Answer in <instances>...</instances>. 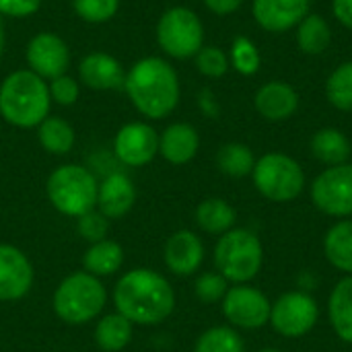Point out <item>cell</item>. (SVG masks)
<instances>
[{
  "mask_svg": "<svg viewBox=\"0 0 352 352\" xmlns=\"http://www.w3.org/2000/svg\"><path fill=\"white\" fill-rule=\"evenodd\" d=\"M35 283V270L23 250L0 243V301H21Z\"/></svg>",
  "mask_w": 352,
  "mask_h": 352,
  "instance_id": "14",
  "label": "cell"
},
{
  "mask_svg": "<svg viewBox=\"0 0 352 352\" xmlns=\"http://www.w3.org/2000/svg\"><path fill=\"white\" fill-rule=\"evenodd\" d=\"M332 12L344 27L352 29V0H332Z\"/></svg>",
  "mask_w": 352,
  "mask_h": 352,
  "instance_id": "40",
  "label": "cell"
},
{
  "mask_svg": "<svg viewBox=\"0 0 352 352\" xmlns=\"http://www.w3.org/2000/svg\"><path fill=\"white\" fill-rule=\"evenodd\" d=\"M157 43L167 56L177 60L196 56L204 45V27L200 16L186 6L165 10L157 23Z\"/></svg>",
  "mask_w": 352,
  "mask_h": 352,
  "instance_id": "8",
  "label": "cell"
},
{
  "mask_svg": "<svg viewBox=\"0 0 352 352\" xmlns=\"http://www.w3.org/2000/svg\"><path fill=\"white\" fill-rule=\"evenodd\" d=\"M2 50H4V21L0 14V56H2Z\"/></svg>",
  "mask_w": 352,
  "mask_h": 352,
  "instance_id": "41",
  "label": "cell"
},
{
  "mask_svg": "<svg viewBox=\"0 0 352 352\" xmlns=\"http://www.w3.org/2000/svg\"><path fill=\"white\" fill-rule=\"evenodd\" d=\"M256 190L272 202H291L305 188L303 167L285 153H266L252 171Z\"/></svg>",
  "mask_w": 352,
  "mask_h": 352,
  "instance_id": "7",
  "label": "cell"
},
{
  "mask_svg": "<svg viewBox=\"0 0 352 352\" xmlns=\"http://www.w3.org/2000/svg\"><path fill=\"white\" fill-rule=\"evenodd\" d=\"M196 58V68L200 74L208 78H219L229 70V58L227 54L217 47V45H202V50L194 56Z\"/></svg>",
  "mask_w": 352,
  "mask_h": 352,
  "instance_id": "35",
  "label": "cell"
},
{
  "mask_svg": "<svg viewBox=\"0 0 352 352\" xmlns=\"http://www.w3.org/2000/svg\"><path fill=\"white\" fill-rule=\"evenodd\" d=\"M200 148L198 130L192 124L175 122L159 134V155L171 165L190 163Z\"/></svg>",
  "mask_w": 352,
  "mask_h": 352,
  "instance_id": "20",
  "label": "cell"
},
{
  "mask_svg": "<svg viewBox=\"0 0 352 352\" xmlns=\"http://www.w3.org/2000/svg\"><path fill=\"white\" fill-rule=\"evenodd\" d=\"M50 85L31 70L10 72L0 85V116L16 128H37L50 116Z\"/></svg>",
  "mask_w": 352,
  "mask_h": 352,
  "instance_id": "3",
  "label": "cell"
},
{
  "mask_svg": "<svg viewBox=\"0 0 352 352\" xmlns=\"http://www.w3.org/2000/svg\"><path fill=\"white\" fill-rule=\"evenodd\" d=\"M78 76L85 87L95 91L124 89L126 82V72L122 64L105 52L87 54L78 64Z\"/></svg>",
  "mask_w": 352,
  "mask_h": 352,
  "instance_id": "17",
  "label": "cell"
},
{
  "mask_svg": "<svg viewBox=\"0 0 352 352\" xmlns=\"http://www.w3.org/2000/svg\"><path fill=\"white\" fill-rule=\"evenodd\" d=\"M196 225L208 235H223L235 227L237 212L223 198H206L196 208Z\"/></svg>",
  "mask_w": 352,
  "mask_h": 352,
  "instance_id": "24",
  "label": "cell"
},
{
  "mask_svg": "<svg viewBox=\"0 0 352 352\" xmlns=\"http://www.w3.org/2000/svg\"><path fill=\"white\" fill-rule=\"evenodd\" d=\"M25 58H27L29 70L41 76L43 80H54L66 74L70 66L68 43L60 35L50 33V31H41L29 39Z\"/></svg>",
  "mask_w": 352,
  "mask_h": 352,
  "instance_id": "12",
  "label": "cell"
},
{
  "mask_svg": "<svg viewBox=\"0 0 352 352\" xmlns=\"http://www.w3.org/2000/svg\"><path fill=\"white\" fill-rule=\"evenodd\" d=\"M231 64L243 76H252V74H256L260 70V52H258L256 43L250 37L239 35V37L233 39Z\"/></svg>",
  "mask_w": 352,
  "mask_h": 352,
  "instance_id": "32",
  "label": "cell"
},
{
  "mask_svg": "<svg viewBox=\"0 0 352 352\" xmlns=\"http://www.w3.org/2000/svg\"><path fill=\"white\" fill-rule=\"evenodd\" d=\"M258 352H283V351H278V349H262V351H258Z\"/></svg>",
  "mask_w": 352,
  "mask_h": 352,
  "instance_id": "42",
  "label": "cell"
},
{
  "mask_svg": "<svg viewBox=\"0 0 352 352\" xmlns=\"http://www.w3.org/2000/svg\"><path fill=\"white\" fill-rule=\"evenodd\" d=\"M227 291H229V283L219 272H202L194 283V295L204 305H212V303L223 301Z\"/></svg>",
  "mask_w": 352,
  "mask_h": 352,
  "instance_id": "33",
  "label": "cell"
},
{
  "mask_svg": "<svg viewBox=\"0 0 352 352\" xmlns=\"http://www.w3.org/2000/svg\"><path fill=\"white\" fill-rule=\"evenodd\" d=\"M320 318L318 301L307 291H289L272 303L270 324L285 338H301L309 334Z\"/></svg>",
  "mask_w": 352,
  "mask_h": 352,
  "instance_id": "9",
  "label": "cell"
},
{
  "mask_svg": "<svg viewBox=\"0 0 352 352\" xmlns=\"http://www.w3.org/2000/svg\"><path fill=\"white\" fill-rule=\"evenodd\" d=\"M241 2L243 0H204L206 8L219 16H227V14L235 12L241 6Z\"/></svg>",
  "mask_w": 352,
  "mask_h": 352,
  "instance_id": "39",
  "label": "cell"
},
{
  "mask_svg": "<svg viewBox=\"0 0 352 352\" xmlns=\"http://www.w3.org/2000/svg\"><path fill=\"white\" fill-rule=\"evenodd\" d=\"M124 264V248L113 239H103L97 243H91L87 252L82 254V268L85 272L105 278L116 274Z\"/></svg>",
  "mask_w": 352,
  "mask_h": 352,
  "instance_id": "22",
  "label": "cell"
},
{
  "mask_svg": "<svg viewBox=\"0 0 352 352\" xmlns=\"http://www.w3.org/2000/svg\"><path fill=\"white\" fill-rule=\"evenodd\" d=\"M113 151L124 165L144 167L159 155V134L144 122H128L118 130Z\"/></svg>",
  "mask_w": 352,
  "mask_h": 352,
  "instance_id": "13",
  "label": "cell"
},
{
  "mask_svg": "<svg viewBox=\"0 0 352 352\" xmlns=\"http://www.w3.org/2000/svg\"><path fill=\"white\" fill-rule=\"evenodd\" d=\"M270 299L260 289L250 285L229 287L223 299V316L231 326L241 330H258L270 324Z\"/></svg>",
  "mask_w": 352,
  "mask_h": 352,
  "instance_id": "11",
  "label": "cell"
},
{
  "mask_svg": "<svg viewBox=\"0 0 352 352\" xmlns=\"http://www.w3.org/2000/svg\"><path fill=\"white\" fill-rule=\"evenodd\" d=\"M328 318L336 336L352 344V276L336 283L328 299Z\"/></svg>",
  "mask_w": 352,
  "mask_h": 352,
  "instance_id": "21",
  "label": "cell"
},
{
  "mask_svg": "<svg viewBox=\"0 0 352 352\" xmlns=\"http://www.w3.org/2000/svg\"><path fill=\"white\" fill-rule=\"evenodd\" d=\"M217 167L229 177H248L256 167V157L248 144L227 142L217 153Z\"/></svg>",
  "mask_w": 352,
  "mask_h": 352,
  "instance_id": "29",
  "label": "cell"
},
{
  "mask_svg": "<svg viewBox=\"0 0 352 352\" xmlns=\"http://www.w3.org/2000/svg\"><path fill=\"white\" fill-rule=\"evenodd\" d=\"M194 352H245V344L231 326H214L198 336Z\"/></svg>",
  "mask_w": 352,
  "mask_h": 352,
  "instance_id": "30",
  "label": "cell"
},
{
  "mask_svg": "<svg viewBox=\"0 0 352 352\" xmlns=\"http://www.w3.org/2000/svg\"><path fill=\"white\" fill-rule=\"evenodd\" d=\"M76 233L85 241H89V245L103 241V239H107V233H109V219L105 214H101L97 208L89 210L76 219Z\"/></svg>",
  "mask_w": 352,
  "mask_h": 352,
  "instance_id": "36",
  "label": "cell"
},
{
  "mask_svg": "<svg viewBox=\"0 0 352 352\" xmlns=\"http://www.w3.org/2000/svg\"><path fill=\"white\" fill-rule=\"evenodd\" d=\"M37 138H39L41 148L47 151L50 155H66L72 151L76 134L66 120L47 116L37 126Z\"/></svg>",
  "mask_w": 352,
  "mask_h": 352,
  "instance_id": "27",
  "label": "cell"
},
{
  "mask_svg": "<svg viewBox=\"0 0 352 352\" xmlns=\"http://www.w3.org/2000/svg\"><path fill=\"white\" fill-rule=\"evenodd\" d=\"M254 105L264 120L283 122V120H289L297 111L299 95L289 82L270 80L258 89L254 97Z\"/></svg>",
  "mask_w": 352,
  "mask_h": 352,
  "instance_id": "19",
  "label": "cell"
},
{
  "mask_svg": "<svg viewBox=\"0 0 352 352\" xmlns=\"http://www.w3.org/2000/svg\"><path fill=\"white\" fill-rule=\"evenodd\" d=\"M116 311L134 326H159L175 309L171 283L153 268H132L120 276L111 293Z\"/></svg>",
  "mask_w": 352,
  "mask_h": 352,
  "instance_id": "1",
  "label": "cell"
},
{
  "mask_svg": "<svg viewBox=\"0 0 352 352\" xmlns=\"http://www.w3.org/2000/svg\"><path fill=\"white\" fill-rule=\"evenodd\" d=\"M72 8L87 23H107L116 16L120 0H72Z\"/></svg>",
  "mask_w": 352,
  "mask_h": 352,
  "instance_id": "34",
  "label": "cell"
},
{
  "mask_svg": "<svg viewBox=\"0 0 352 352\" xmlns=\"http://www.w3.org/2000/svg\"><path fill=\"white\" fill-rule=\"evenodd\" d=\"M324 254L336 270L352 276V221H338L328 229Z\"/></svg>",
  "mask_w": 352,
  "mask_h": 352,
  "instance_id": "25",
  "label": "cell"
},
{
  "mask_svg": "<svg viewBox=\"0 0 352 352\" xmlns=\"http://www.w3.org/2000/svg\"><path fill=\"white\" fill-rule=\"evenodd\" d=\"M314 206L336 219H346L352 214V165L342 163L322 171L311 184Z\"/></svg>",
  "mask_w": 352,
  "mask_h": 352,
  "instance_id": "10",
  "label": "cell"
},
{
  "mask_svg": "<svg viewBox=\"0 0 352 352\" xmlns=\"http://www.w3.org/2000/svg\"><path fill=\"white\" fill-rule=\"evenodd\" d=\"M136 202V188L126 173H109L99 184L97 194V210L105 214L109 221H118L126 217Z\"/></svg>",
  "mask_w": 352,
  "mask_h": 352,
  "instance_id": "18",
  "label": "cell"
},
{
  "mask_svg": "<svg viewBox=\"0 0 352 352\" xmlns=\"http://www.w3.org/2000/svg\"><path fill=\"white\" fill-rule=\"evenodd\" d=\"M326 97L336 109L352 111V60L340 64L328 76V80H326Z\"/></svg>",
  "mask_w": 352,
  "mask_h": 352,
  "instance_id": "31",
  "label": "cell"
},
{
  "mask_svg": "<svg viewBox=\"0 0 352 352\" xmlns=\"http://www.w3.org/2000/svg\"><path fill=\"white\" fill-rule=\"evenodd\" d=\"M124 91L132 105L148 120L167 118L179 103V78L175 68L157 56L138 60L128 72Z\"/></svg>",
  "mask_w": 352,
  "mask_h": 352,
  "instance_id": "2",
  "label": "cell"
},
{
  "mask_svg": "<svg viewBox=\"0 0 352 352\" xmlns=\"http://www.w3.org/2000/svg\"><path fill=\"white\" fill-rule=\"evenodd\" d=\"M107 305V291L101 278L76 270L64 276L52 297L54 314L68 326H85L97 320Z\"/></svg>",
  "mask_w": 352,
  "mask_h": 352,
  "instance_id": "4",
  "label": "cell"
},
{
  "mask_svg": "<svg viewBox=\"0 0 352 352\" xmlns=\"http://www.w3.org/2000/svg\"><path fill=\"white\" fill-rule=\"evenodd\" d=\"M256 23L270 33H285L309 14V0H254Z\"/></svg>",
  "mask_w": 352,
  "mask_h": 352,
  "instance_id": "16",
  "label": "cell"
},
{
  "mask_svg": "<svg viewBox=\"0 0 352 352\" xmlns=\"http://www.w3.org/2000/svg\"><path fill=\"white\" fill-rule=\"evenodd\" d=\"M78 95H80V87L72 76L62 74V76L50 80V97H52V101H56L60 105L76 103Z\"/></svg>",
  "mask_w": 352,
  "mask_h": 352,
  "instance_id": "37",
  "label": "cell"
},
{
  "mask_svg": "<svg viewBox=\"0 0 352 352\" xmlns=\"http://www.w3.org/2000/svg\"><path fill=\"white\" fill-rule=\"evenodd\" d=\"M45 194L50 204L60 214L78 219L97 208L99 182L87 167L66 163L50 173L45 182Z\"/></svg>",
  "mask_w": 352,
  "mask_h": 352,
  "instance_id": "5",
  "label": "cell"
},
{
  "mask_svg": "<svg viewBox=\"0 0 352 352\" xmlns=\"http://www.w3.org/2000/svg\"><path fill=\"white\" fill-rule=\"evenodd\" d=\"M264 264V248L250 229H231L214 245V268L233 285H248Z\"/></svg>",
  "mask_w": 352,
  "mask_h": 352,
  "instance_id": "6",
  "label": "cell"
},
{
  "mask_svg": "<svg viewBox=\"0 0 352 352\" xmlns=\"http://www.w3.org/2000/svg\"><path fill=\"white\" fill-rule=\"evenodd\" d=\"M134 336V324L122 314L113 311L97 320L95 324V344L103 352H122Z\"/></svg>",
  "mask_w": 352,
  "mask_h": 352,
  "instance_id": "23",
  "label": "cell"
},
{
  "mask_svg": "<svg viewBox=\"0 0 352 352\" xmlns=\"http://www.w3.org/2000/svg\"><path fill=\"white\" fill-rule=\"evenodd\" d=\"M330 41H332L330 25L320 14H307L297 25V45L303 54L318 56L328 50Z\"/></svg>",
  "mask_w": 352,
  "mask_h": 352,
  "instance_id": "28",
  "label": "cell"
},
{
  "mask_svg": "<svg viewBox=\"0 0 352 352\" xmlns=\"http://www.w3.org/2000/svg\"><path fill=\"white\" fill-rule=\"evenodd\" d=\"M39 6H41V0H0V14L25 19V16L35 14Z\"/></svg>",
  "mask_w": 352,
  "mask_h": 352,
  "instance_id": "38",
  "label": "cell"
},
{
  "mask_svg": "<svg viewBox=\"0 0 352 352\" xmlns=\"http://www.w3.org/2000/svg\"><path fill=\"white\" fill-rule=\"evenodd\" d=\"M351 140L346 138L344 132H340L336 128H324V130L316 132L311 138L314 157L328 167L346 163L351 157Z\"/></svg>",
  "mask_w": 352,
  "mask_h": 352,
  "instance_id": "26",
  "label": "cell"
},
{
  "mask_svg": "<svg viewBox=\"0 0 352 352\" xmlns=\"http://www.w3.org/2000/svg\"><path fill=\"white\" fill-rule=\"evenodd\" d=\"M163 262L169 272L175 276H192L200 270L204 262V243L202 239L190 231L179 229L167 237L163 248Z\"/></svg>",
  "mask_w": 352,
  "mask_h": 352,
  "instance_id": "15",
  "label": "cell"
}]
</instances>
